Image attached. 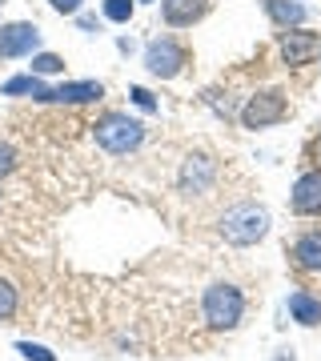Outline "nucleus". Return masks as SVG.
Segmentation results:
<instances>
[{
  "label": "nucleus",
  "mask_w": 321,
  "mask_h": 361,
  "mask_svg": "<svg viewBox=\"0 0 321 361\" xmlns=\"http://www.w3.org/2000/svg\"><path fill=\"white\" fill-rule=\"evenodd\" d=\"M16 353L25 361H56V353L49 345H37V341H16Z\"/></svg>",
  "instance_id": "obj_19"
},
{
  "label": "nucleus",
  "mask_w": 321,
  "mask_h": 361,
  "mask_svg": "<svg viewBox=\"0 0 321 361\" xmlns=\"http://www.w3.org/2000/svg\"><path fill=\"white\" fill-rule=\"evenodd\" d=\"M293 265L305 273H321V229H309L293 241Z\"/></svg>",
  "instance_id": "obj_12"
},
{
  "label": "nucleus",
  "mask_w": 321,
  "mask_h": 361,
  "mask_svg": "<svg viewBox=\"0 0 321 361\" xmlns=\"http://www.w3.org/2000/svg\"><path fill=\"white\" fill-rule=\"evenodd\" d=\"M201 313H205V325L209 329H217V334H229L241 325V313H245V297L237 285L229 281H217L209 285L205 297H201Z\"/></svg>",
  "instance_id": "obj_2"
},
{
  "label": "nucleus",
  "mask_w": 321,
  "mask_h": 361,
  "mask_svg": "<svg viewBox=\"0 0 321 361\" xmlns=\"http://www.w3.org/2000/svg\"><path fill=\"white\" fill-rule=\"evenodd\" d=\"M261 4H265V13H269V20L277 28H297L305 20V4L301 0H261Z\"/></svg>",
  "instance_id": "obj_14"
},
{
  "label": "nucleus",
  "mask_w": 321,
  "mask_h": 361,
  "mask_svg": "<svg viewBox=\"0 0 321 361\" xmlns=\"http://www.w3.org/2000/svg\"><path fill=\"white\" fill-rule=\"evenodd\" d=\"M289 313H293V322L297 325H321V297L305 293V289H293L289 293Z\"/></svg>",
  "instance_id": "obj_13"
},
{
  "label": "nucleus",
  "mask_w": 321,
  "mask_h": 361,
  "mask_svg": "<svg viewBox=\"0 0 321 361\" xmlns=\"http://www.w3.org/2000/svg\"><path fill=\"white\" fill-rule=\"evenodd\" d=\"M80 28L85 32H97V16H80Z\"/></svg>",
  "instance_id": "obj_24"
},
{
  "label": "nucleus",
  "mask_w": 321,
  "mask_h": 361,
  "mask_svg": "<svg viewBox=\"0 0 321 361\" xmlns=\"http://www.w3.org/2000/svg\"><path fill=\"white\" fill-rule=\"evenodd\" d=\"M52 8H56V13H64V16H77L80 13V4H85V0H49Z\"/></svg>",
  "instance_id": "obj_22"
},
{
  "label": "nucleus",
  "mask_w": 321,
  "mask_h": 361,
  "mask_svg": "<svg viewBox=\"0 0 321 361\" xmlns=\"http://www.w3.org/2000/svg\"><path fill=\"white\" fill-rule=\"evenodd\" d=\"M289 205H293L297 217H321V169H309L293 180Z\"/></svg>",
  "instance_id": "obj_9"
},
{
  "label": "nucleus",
  "mask_w": 321,
  "mask_h": 361,
  "mask_svg": "<svg viewBox=\"0 0 321 361\" xmlns=\"http://www.w3.org/2000/svg\"><path fill=\"white\" fill-rule=\"evenodd\" d=\"M32 73H37V77L64 73V56H56V52H32Z\"/></svg>",
  "instance_id": "obj_17"
},
{
  "label": "nucleus",
  "mask_w": 321,
  "mask_h": 361,
  "mask_svg": "<svg viewBox=\"0 0 321 361\" xmlns=\"http://www.w3.org/2000/svg\"><path fill=\"white\" fill-rule=\"evenodd\" d=\"M16 305H20V297H16L13 281H4V277H0V322H8V317L16 313Z\"/></svg>",
  "instance_id": "obj_18"
},
{
  "label": "nucleus",
  "mask_w": 321,
  "mask_h": 361,
  "mask_svg": "<svg viewBox=\"0 0 321 361\" xmlns=\"http://www.w3.org/2000/svg\"><path fill=\"white\" fill-rule=\"evenodd\" d=\"M213 180H217V165H213V157H205V153L185 157V165H181V173H177L181 193L205 197L209 189H213Z\"/></svg>",
  "instance_id": "obj_7"
},
{
  "label": "nucleus",
  "mask_w": 321,
  "mask_h": 361,
  "mask_svg": "<svg viewBox=\"0 0 321 361\" xmlns=\"http://www.w3.org/2000/svg\"><path fill=\"white\" fill-rule=\"evenodd\" d=\"M313 161L321 165V133H317V141H313Z\"/></svg>",
  "instance_id": "obj_25"
},
{
  "label": "nucleus",
  "mask_w": 321,
  "mask_h": 361,
  "mask_svg": "<svg viewBox=\"0 0 321 361\" xmlns=\"http://www.w3.org/2000/svg\"><path fill=\"white\" fill-rule=\"evenodd\" d=\"M321 52V37L317 32H309V28H285L281 32V61L289 68H301V65H309L313 56Z\"/></svg>",
  "instance_id": "obj_8"
},
{
  "label": "nucleus",
  "mask_w": 321,
  "mask_h": 361,
  "mask_svg": "<svg viewBox=\"0 0 321 361\" xmlns=\"http://www.w3.org/2000/svg\"><path fill=\"white\" fill-rule=\"evenodd\" d=\"M92 141L101 145L104 153L125 157V153H133V149H141L145 125L128 113H101L92 121Z\"/></svg>",
  "instance_id": "obj_1"
},
{
  "label": "nucleus",
  "mask_w": 321,
  "mask_h": 361,
  "mask_svg": "<svg viewBox=\"0 0 321 361\" xmlns=\"http://www.w3.org/2000/svg\"><path fill=\"white\" fill-rule=\"evenodd\" d=\"M101 97H104L101 80H64V85L44 92L40 104H89V101H101Z\"/></svg>",
  "instance_id": "obj_10"
},
{
  "label": "nucleus",
  "mask_w": 321,
  "mask_h": 361,
  "mask_svg": "<svg viewBox=\"0 0 321 361\" xmlns=\"http://www.w3.org/2000/svg\"><path fill=\"white\" fill-rule=\"evenodd\" d=\"M209 13V0H161V16L169 28H193Z\"/></svg>",
  "instance_id": "obj_11"
},
{
  "label": "nucleus",
  "mask_w": 321,
  "mask_h": 361,
  "mask_svg": "<svg viewBox=\"0 0 321 361\" xmlns=\"http://www.w3.org/2000/svg\"><path fill=\"white\" fill-rule=\"evenodd\" d=\"M0 4H4V0H0Z\"/></svg>",
  "instance_id": "obj_26"
},
{
  "label": "nucleus",
  "mask_w": 321,
  "mask_h": 361,
  "mask_svg": "<svg viewBox=\"0 0 321 361\" xmlns=\"http://www.w3.org/2000/svg\"><path fill=\"white\" fill-rule=\"evenodd\" d=\"M149 4H153V0H149Z\"/></svg>",
  "instance_id": "obj_27"
},
{
  "label": "nucleus",
  "mask_w": 321,
  "mask_h": 361,
  "mask_svg": "<svg viewBox=\"0 0 321 361\" xmlns=\"http://www.w3.org/2000/svg\"><path fill=\"white\" fill-rule=\"evenodd\" d=\"M44 80L37 73H25V77H8L0 85V97H32V101H44Z\"/></svg>",
  "instance_id": "obj_15"
},
{
  "label": "nucleus",
  "mask_w": 321,
  "mask_h": 361,
  "mask_svg": "<svg viewBox=\"0 0 321 361\" xmlns=\"http://www.w3.org/2000/svg\"><path fill=\"white\" fill-rule=\"evenodd\" d=\"M189 65V49L173 37H153L145 44V68L161 80H173L181 77V68Z\"/></svg>",
  "instance_id": "obj_4"
},
{
  "label": "nucleus",
  "mask_w": 321,
  "mask_h": 361,
  "mask_svg": "<svg viewBox=\"0 0 321 361\" xmlns=\"http://www.w3.org/2000/svg\"><path fill=\"white\" fill-rule=\"evenodd\" d=\"M128 97H133V104H137V109H145V113H157V97H153L149 89L133 85V89H128Z\"/></svg>",
  "instance_id": "obj_20"
},
{
  "label": "nucleus",
  "mask_w": 321,
  "mask_h": 361,
  "mask_svg": "<svg viewBox=\"0 0 321 361\" xmlns=\"http://www.w3.org/2000/svg\"><path fill=\"white\" fill-rule=\"evenodd\" d=\"M40 52V28L28 20H13V25L0 28V61H20Z\"/></svg>",
  "instance_id": "obj_6"
},
{
  "label": "nucleus",
  "mask_w": 321,
  "mask_h": 361,
  "mask_svg": "<svg viewBox=\"0 0 321 361\" xmlns=\"http://www.w3.org/2000/svg\"><path fill=\"white\" fill-rule=\"evenodd\" d=\"M269 233V213L253 201H241V205L225 209V217H221V237L229 241V245H257L261 237Z\"/></svg>",
  "instance_id": "obj_3"
},
{
  "label": "nucleus",
  "mask_w": 321,
  "mask_h": 361,
  "mask_svg": "<svg viewBox=\"0 0 321 361\" xmlns=\"http://www.w3.org/2000/svg\"><path fill=\"white\" fill-rule=\"evenodd\" d=\"M101 13H104V20H113V25H128L133 13H137V0H104Z\"/></svg>",
  "instance_id": "obj_16"
},
{
  "label": "nucleus",
  "mask_w": 321,
  "mask_h": 361,
  "mask_svg": "<svg viewBox=\"0 0 321 361\" xmlns=\"http://www.w3.org/2000/svg\"><path fill=\"white\" fill-rule=\"evenodd\" d=\"M273 361H297V353H293V349H277V353H273Z\"/></svg>",
  "instance_id": "obj_23"
},
{
  "label": "nucleus",
  "mask_w": 321,
  "mask_h": 361,
  "mask_svg": "<svg viewBox=\"0 0 321 361\" xmlns=\"http://www.w3.org/2000/svg\"><path fill=\"white\" fill-rule=\"evenodd\" d=\"M13 169H16V149L13 145H0V180L8 177Z\"/></svg>",
  "instance_id": "obj_21"
},
{
  "label": "nucleus",
  "mask_w": 321,
  "mask_h": 361,
  "mask_svg": "<svg viewBox=\"0 0 321 361\" xmlns=\"http://www.w3.org/2000/svg\"><path fill=\"white\" fill-rule=\"evenodd\" d=\"M285 113H289V101H285L281 89H265V92H253L241 109V125L245 129H269V125H281Z\"/></svg>",
  "instance_id": "obj_5"
}]
</instances>
